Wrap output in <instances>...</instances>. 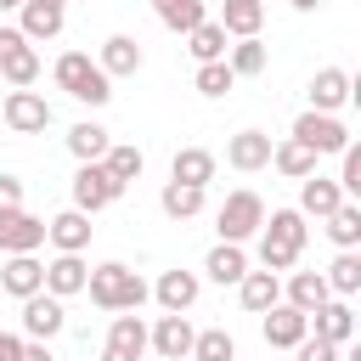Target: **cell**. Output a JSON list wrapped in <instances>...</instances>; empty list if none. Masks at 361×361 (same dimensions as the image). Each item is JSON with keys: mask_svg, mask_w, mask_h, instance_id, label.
I'll return each instance as SVG.
<instances>
[{"mask_svg": "<svg viewBox=\"0 0 361 361\" xmlns=\"http://www.w3.org/2000/svg\"><path fill=\"white\" fill-rule=\"evenodd\" d=\"M254 237H259V265L282 276V271L299 265V254H305V243H310V226H305L299 209H271Z\"/></svg>", "mask_w": 361, "mask_h": 361, "instance_id": "cell-1", "label": "cell"}, {"mask_svg": "<svg viewBox=\"0 0 361 361\" xmlns=\"http://www.w3.org/2000/svg\"><path fill=\"white\" fill-rule=\"evenodd\" d=\"M85 293H90V305L96 310H141L147 299H152V288L124 265V259H107V265H90V276H85Z\"/></svg>", "mask_w": 361, "mask_h": 361, "instance_id": "cell-2", "label": "cell"}, {"mask_svg": "<svg viewBox=\"0 0 361 361\" xmlns=\"http://www.w3.org/2000/svg\"><path fill=\"white\" fill-rule=\"evenodd\" d=\"M51 79H56V90H68L73 102H85V107H107L113 102V79L96 68V56H85V51H62L56 56V68H51Z\"/></svg>", "mask_w": 361, "mask_h": 361, "instance_id": "cell-3", "label": "cell"}, {"mask_svg": "<svg viewBox=\"0 0 361 361\" xmlns=\"http://www.w3.org/2000/svg\"><path fill=\"white\" fill-rule=\"evenodd\" d=\"M259 226H265V197L248 192V186L226 192V203L214 209V231H220V243H248Z\"/></svg>", "mask_w": 361, "mask_h": 361, "instance_id": "cell-4", "label": "cell"}, {"mask_svg": "<svg viewBox=\"0 0 361 361\" xmlns=\"http://www.w3.org/2000/svg\"><path fill=\"white\" fill-rule=\"evenodd\" d=\"M192 338L197 327L186 322V310H164L147 327V350H158V361H192Z\"/></svg>", "mask_w": 361, "mask_h": 361, "instance_id": "cell-5", "label": "cell"}, {"mask_svg": "<svg viewBox=\"0 0 361 361\" xmlns=\"http://www.w3.org/2000/svg\"><path fill=\"white\" fill-rule=\"evenodd\" d=\"M293 141H305L316 158H327V152H344V147H350V130L338 124V113H310V107H305V113L293 118Z\"/></svg>", "mask_w": 361, "mask_h": 361, "instance_id": "cell-6", "label": "cell"}, {"mask_svg": "<svg viewBox=\"0 0 361 361\" xmlns=\"http://www.w3.org/2000/svg\"><path fill=\"white\" fill-rule=\"evenodd\" d=\"M0 118H6L11 135H39V130H51V102L39 90H11L6 107H0Z\"/></svg>", "mask_w": 361, "mask_h": 361, "instance_id": "cell-7", "label": "cell"}, {"mask_svg": "<svg viewBox=\"0 0 361 361\" xmlns=\"http://www.w3.org/2000/svg\"><path fill=\"white\" fill-rule=\"evenodd\" d=\"M118 197H124V186L102 169V158H96V164H79V175H73V209L96 214V209H107V203H118Z\"/></svg>", "mask_w": 361, "mask_h": 361, "instance_id": "cell-8", "label": "cell"}, {"mask_svg": "<svg viewBox=\"0 0 361 361\" xmlns=\"http://www.w3.org/2000/svg\"><path fill=\"white\" fill-rule=\"evenodd\" d=\"M17 305H23V338H45V344H51V338L68 327L62 299H56V293H45V288H39V293H28V299H17Z\"/></svg>", "mask_w": 361, "mask_h": 361, "instance_id": "cell-9", "label": "cell"}, {"mask_svg": "<svg viewBox=\"0 0 361 361\" xmlns=\"http://www.w3.org/2000/svg\"><path fill=\"white\" fill-rule=\"evenodd\" d=\"M45 248V220L28 209H6L0 214V254H39Z\"/></svg>", "mask_w": 361, "mask_h": 361, "instance_id": "cell-10", "label": "cell"}, {"mask_svg": "<svg viewBox=\"0 0 361 361\" xmlns=\"http://www.w3.org/2000/svg\"><path fill=\"white\" fill-rule=\"evenodd\" d=\"M259 316H265V322H259V333H265V344H271V350H293V344L310 333V316H305V310H293L288 299H276V305H271V310H259Z\"/></svg>", "mask_w": 361, "mask_h": 361, "instance_id": "cell-11", "label": "cell"}, {"mask_svg": "<svg viewBox=\"0 0 361 361\" xmlns=\"http://www.w3.org/2000/svg\"><path fill=\"white\" fill-rule=\"evenodd\" d=\"M90 231H96V226H90L85 209H62V214L45 220V243H51L56 254H85V248H90Z\"/></svg>", "mask_w": 361, "mask_h": 361, "instance_id": "cell-12", "label": "cell"}, {"mask_svg": "<svg viewBox=\"0 0 361 361\" xmlns=\"http://www.w3.org/2000/svg\"><path fill=\"white\" fill-rule=\"evenodd\" d=\"M141 39L135 34H107L102 39V51H96V68L107 73V79H130V73H141Z\"/></svg>", "mask_w": 361, "mask_h": 361, "instance_id": "cell-13", "label": "cell"}, {"mask_svg": "<svg viewBox=\"0 0 361 361\" xmlns=\"http://www.w3.org/2000/svg\"><path fill=\"white\" fill-rule=\"evenodd\" d=\"M361 90H355V79L344 73V68H316V79H310V113H338L344 102H355Z\"/></svg>", "mask_w": 361, "mask_h": 361, "instance_id": "cell-14", "label": "cell"}, {"mask_svg": "<svg viewBox=\"0 0 361 361\" xmlns=\"http://www.w3.org/2000/svg\"><path fill=\"white\" fill-rule=\"evenodd\" d=\"M39 288H45V259H34V254H6V265H0V293L28 299V293H39Z\"/></svg>", "mask_w": 361, "mask_h": 361, "instance_id": "cell-15", "label": "cell"}, {"mask_svg": "<svg viewBox=\"0 0 361 361\" xmlns=\"http://www.w3.org/2000/svg\"><path fill=\"white\" fill-rule=\"evenodd\" d=\"M338 203H344V186H338L333 175H305V180H299V214H305V220H327Z\"/></svg>", "mask_w": 361, "mask_h": 361, "instance_id": "cell-16", "label": "cell"}, {"mask_svg": "<svg viewBox=\"0 0 361 361\" xmlns=\"http://www.w3.org/2000/svg\"><path fill=\"white\" fill-rule=\"evenodd\" d=\"M197 293H203V276H197V271H180V265L164 271V276L152 282V299H158L164 310H192Z\"/></svg>", "mask_w": 361, "mask_h": 361, "instance_id": "cell-17", "label": "cell"}, {"mask_svg": "<svg viewBox=\"0 0 361 361\" xmlns=\"http://www.w3.org/2000/svg\"><path fill=\"white\" fill-rule=\"evenodd\" d=\"M62 23H68V11H62V6H34V0H23V6H17V28H23V39H28V45L56 39V34H62Z\"/></svg>", "mask_w": 361, "mask_h": 361, "instance_id": "cell-18", "label": "cell"}, {"mask_svg": "<svg viewBox=\"0 0 361 361\" xmlns=\"http://www.w3.org/2000/svg\"><path fill=\"white\" fill-rule=\"evenodd\" d=\"M226 164L243 169V175L265 169V164H271V135H265V130H237V135L226 141Z\"/></svg>", "mask_w": 361, "mask_h": 361, "instance_id": "cell-19", "label": "cell"}, {"mask_svg": "<svg viewBox=\"0 0 361 361\" xmlns=\"http://www.w3.org/2000/svg\"><path fill=\"white\" fill-rule=\"evenodd\" d=\"M85 276H90L85 254H56V259H45V293H56V299L85 293Z\"/></svg>", "mask_w": 361, "mask_h": 361, "instance_id": "cell-20", "label": "cell"}, {"mask_svg": "<svg viewBox=\"0 0 361 361\" xmlns=\"http://www.w3.org/2000/svg\"><path fill=\"white\" fill-rule=\"evenodd\" d=\"M310 327H316V338H327V344H350V338H355V310H350V299L316 305V310H310Z\"/></svg>", "mask_w": 361, "mask_h": 361, "instance_id": "cell-21", "label": "cell"}, {"mask_svg": "<svg viewBox=\"0 0 361 361\" xmlns=\"http://www.w3.org/2000/svg\"><path fill=\"white\" fill-rule=\"evenodd\" d=\"M237 299H243V310L259 316V310H271V305L282 299V276L265 271V265H259V271H243V276H237Z\"/></svg>", "mask_w": 361, "mask_h": 361, "instance_id": "cell-22", "label": "cell"}, {"mask_svg": "<svg viewBox=\"0 0 361 361\" xmlns=\"http://www.w3.org/2000/svg\"><path fill=\"white\" fill-rule=\"evenodd\" d=\"M248 271V254H243V243H214L209 254H203V276L209 282H220V288H237V276Z\"/></svg>", "mask_w": 361, "mask_h": 361, "instance_id": "cell-23", "label": "cell"}, {"mask_svg": "<svg viewBox=\"0 0 361 361\" xmlns=\"http://www.w3.org/2000/svg\"><path fill=\"white\" fill-rule=\"evenodd\" d=\"M271 169L288 175V180H305V175H316V152H310L305 141L282 135V141H271Z\"/></svg>", "mask_w": 361, "mask_h": 361, "instance_id": "cell-24", "label": "cell"}, {"mask_svg": "<svg viewBox=\"0 0 361 361\" xmlns=\"http://www.w3.org/2000/svg\"><path fill=\"white\" fill-rule=\"evenodd\" d=\"M282 299H288L293 310H305V316H310L316 305H327V299H333V288H327V276H322V271H293V276H288V288H282Z\"/></svg>", "mask_w": 361, "mask_h": 361, "instance_id": "cell-25", "label": "cell"}, {"mask_svg": "<svg viewBox=\"0 0 361 361\" xmlns=\"http://www.w3.org/2000/svg\"><path fill=\"white\" fill-rule=\"evenodd\" d=\"M0 79H6L11 90H28V85L39 79V51H34L28 39H17L11 51H0Z\"/></svg>", "mask_w": 361, "mask_h": 361, "instance_id": "cell-26", "label": "cell"}, {"mask_svg": "<svg viewBox=\"0 0 361 361\" xmlns=\"http://www.w3.org/2000/svg\"><path fill=\"white\" fill-rule=\"evenodd\" d=\"M169 180L209 186V180H214V152H209V147H180V152L169 158Z\"/></svg>", "mask_w": 361, "mask_h": 361, "instance_id": "cell-27", "label": "cell"}, {"mask_svg": "<svg viewBox=\"0 0 361 361\" xmlns=\"http://www.w3.org/2000/svg\"><path fill=\"white\" fill-rule=\"evenodd\" d=\"M203 197H209V186H186V180H164V192H158V209H164L169 220H192V214H203Z\"/></svg>", "mask_w": 361, "mask_h": 361, "instance_id": "cell-28", "label": "cell"}, {"mask_svg": "<svg viewBox=\"0 0 361 361\" xmlns=\"http://www.w3.org/2000/svg\"><path fill=\"white\" fill-rule=\"evenodd\" d=\"M231 39H243V34H259V23H265V0H220V17H214Z\"/></svg>", "mask_w": 361, "mask_h": 361, "instance_id": "cell-29", "label": "cell"}, {"mask_svg": "<svg viewBox=\"0 0 361 361\" xmlns=\"http://www.w3.org/2000/svg\"><path fill=\"white\" fill-rule=\"evenodd\" d=\"M265 62H271V51H265V39H259V34H243L237 45H226V68H231L237 79L265 73Z\"/></svg>", "mask_w": 361, "mask_h": 361, "instance_id": "cell-30", "label": "cell"}, {"mask_svg": "<svg viewBox=\"0 0 361 361\" xmlns=\"http://www.w3.org/2000/svg\"><path fill=\"white\" fill-rule=\"evenodd\" d=\"M226 45H231V34H226L214 17H203L197 28H186V51H192L197 62H220V56H226Z\"/></svg>", "mask_w": 361, "mask_h": 361, "instance_id": "cell-31", "label": "cell"}, {"mask_svg": "<svg viewBox=\"0 0 361 361\" xmlns=\"http://www.w3.org/2000/svg\"><path fill=\"white\" fill-rule=\"evenodd\" d=\"M107 147H113V135H107V130H102L96 118H79V124L68 130V152H73L79 164H96V158H102Z\"/></svg>", "mask_w": 361, "mask_h": 361, "instance_id": "cell-32", "label": "cell"}, {"mask_svg": "<svg viewBox=\"0 0 361 361\" xmlns=\"http://www.w3.org/2000/svg\"><path fill=\"white\" fill-rule=\"evenodd\" d=\"M102 169H107L118 186H130V180H141V169H147V152H141V147H130V141H113V147L102 152Z\"/></svg>", "mask_w": 361, "mask_h": 361, "instance_id": "cell-33", "label": "cell"}, {"mask_svg": "<svg viewBox=\"0 0 361 361\" xmlns=\"http://www.w3.org/2000/svg\"><path fill=\"white\" fill-rule=\"evenodd\" d=\"M152 17H158L169 34H186V28H197V23L209 17V6H203V0H152Z\"/></svg>", "mask_w": 361, "mask_h": 361, "instance_id": "cell-34", "label": "cell"}, {"mask_svg": "<svg viewBox=\"0 0 361 361\" xmlns=\"http://www.w3.org/2000/svg\"><path fill=\"white\" fill-rule=\"evenodd\" d=\"M322 276H327L333 299H350V293H361V254H355V248H338V259H333Z\"/></svg>", "mask_w": 361, "mask_h": 361, "instance_id": "cell-35", "label": "cell"}, {"mask_svg": "<svg viewBox=\"0 0 361 361\" xmlns=\"http://www.w3.org/2000/svg\"><path fill=\"white\" fill-rule=\"evenodd\" d=\"M107 344H118V350H130V355H147V322H141L135 310H113Z\"/></svg>", "mask_w": 361, "mask_h": 361, "instance_id": "cell-36", "label": "cell"}, {"mask_svg": "<svg viewBox=\"0 0 361 361\" xmlns=\"http://www.w3.org/2000/svg\"><path fill=\"white\" fill-rule=\"evenodd\" d=\"M327 237H333L338 248H355V243H361V203H355V197H344V203L327 214Z\"/></svg>", "mask_w": 361, "mask_h": 361, "instance_id": "cell-37", "label": "cell"}, {"mask_svg": "<svg viewBox=\"0 0 361 361\" xmlns=\"http://www.w3.org/2000/svg\"><path fill=\"white\" fill-rule=\"evenodd\" d=\"M192 361H237V338L226 327H203L192 338Z\"/></svg>", "mask_w": 361, "mask_h": 361, "instance_id": "cell-38", "label": "cell"}, {"mask_svg": "<svg viewBox=\"0 0 361 361\" xmlns=\"http://www.w3.org/2000/svg\"><path fill=\"white\" fill-rule=\"evenodd\" d=\"M192 85H197V96H226V90L237 85V73H231L226 56H220V62H197V79H192Z\"/></svg>", "mask_w": 361, "mask_h": 361, "instance_id": "cell-39", "label": "cell"}, {"mask_svg": "<svg viewBox=\"0 0 361 361\" xmlns=\"http://www.w3.org/2000/svg\"><path fill=\"white\" fill-rule=\"evenodd\" d=\"M333 180L344 186V197H361V147H355V141L338 152V175H333Z\"/></svg>", "mask_w": 361, "mask_h": 361, "instance_id": "cell-40", "label": "cell"}, {"mask_svg": "<svg viewBox=\"0 0 361 361\" xmlns=\"http://www.w3.org/2000/svg\"><path fill=\"white\" fill-rule=\"evenodd\" d=\"M293 355H299V361H338V355H344V344H327V338L305 333V338L293 344Z\"/></svg>", "mask_w": 361, "mask_h": 361, "instance_id": "cell-41", "label": "cell"}, {"mask_svg": "<svg viewBox=\"0 0 361 361\" xmlns=\"http://www.w3.org/2000/svg\"><path fill=\"white\" fill-rule=\"evenodd\" d=\"M6 209H23V180L17 175H0V214Z\"/></svg>", "mask_w": 361, "mask_h": 361, "instance_id": "cell-42", "label": "cell"}, {"mask_svg": "<svg viewBox=\"0 0 361 361\" xmlns=\"http://www.w3.org/2000/svg\"><path fill=\"white\" fill-rule=\"evenodd\" d=\"M17 361H56V355H51L45 338H23V355H17Z\"/></svg>", "mask_w": 361, "mask_h": 361, "instance_id": "cell-43", "label": "cell"}, {"mask_svg": "<svg viewBox=\"0 0 361 361\" xmlns=\"http://www.w3.org/2000/svg\"><path fill=\"white\" fill-rule=\"evenodd\" d=\"M102 361H141V355H130V350H118V344H102Z\"/></svg>", "mask_w": 361, "mask_h": 361, "instance_id": "cell-44", "label": "cell"}, {"mask_svg": "<svg viewBox=\"0 0 361 361\" xmlns=\"http://www.w3.org/2000/svg\"><path fill=\"white\" fill-rule=\"evenodd\" d=\"M17 39H23V28H6V23H0V51H11Z\"/></svg>", "mask_w": 361, "mask_h": 361, "instance_id": "cell-45", "label": "cell"}, {"mask_svg": "<svg viewBox=\"0 0 361 361\" xmlns=\"http://www.w3.org/2000/svg\"><path fill=\"white\" fill-rule=\"evenodd\" d=\"M288 6H293V11H316L322 0H288Z\"/></svg>", "mask_w": 361, "mask_h": 361, "instance_id": "cell-46", "label": "cell"}, {"mask_svg": "<svg viewBox=\"0 0 361 361\" xmlns=\"http://www.w3.org/2000/svg\"><path fill=\"white\" fill-rule=\"evenodd\" d=\"M17 6H23V0H0V11H17Z\"/></svg>", "mask_w": 361, "mask_h": 361, "instance_id": "cell-47", "label": "cell"}, {"mask_svg": "<svg viewBox=\"0 0 361 361\" xmlns=\"http://www.w3.org/2000/svg\"><path fill=\"white\" fill-rule=\"evenodd\" d=\"M34 6H62V11H68V0H34Z\"/></svg>", "mask_w": 361, "mask_h": 361, "instance_id": "cell-48", "label": "cell"}, {"mask_svg": "<svg viewBox=\"0 0 361 361\" xmlns=\"http://www.w3.org/2000/svg\"><path fill=\"white\" fill-rule=\"evenodd\" d=\"M0 361H6V355H0Z\"/></svg>", "mask_w": 361, "mask_h": 361, "instance_id": "cell-49", "label": "cell"}]
</instances>
